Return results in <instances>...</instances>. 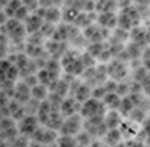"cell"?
<instances>
[{"instance_id":"4fadbf2b","label":"cell","mask_w":150,"mask_h":147,"mask_svg":"<svg viewBox=\"0 0 150 147\" xmlns=\"http://www.w3.org/2000/svg\"><path fill=\"white\" fill-rule=\"evenodd\" d=\"M44 21L52 24H59L62 21V8L59 6H50L44 9Z\"/></svg>"},{"instance_id":"44dd1931","label":"cell","mask_w":150,"mask_h":147,"mask_svg":"<svg viewBox=\"0 0 150 147\" xmlns=\"http://www.w3.org/2000/svg\"><path fill=\"white\" fill-rule=\"evenodd\" d=\"M30 14H32V12L28 9V8H26L24 5H21V6L18 8V9L15 11L14 18H15V20H18V21H23V23H24L26 20H28V17H29Z\"/></svg>"},{"instance_id":"d6986e66","label":"cell","mask_w":150,"mask_h":147,"mask_svg":"<svg viewBox=\"0 0 150 147\" xmlns=\"http://www.w3.org/2000/svg\"><path fill=\"white\" fill-rule=\"evenodd\" d=\"M135 108H137V106H135V103L132 102V99H130L129 96H123V97H121L118 111L121 112V115H123V117H129V115H130V112L134 111Z\"/></svg>"},{"instance_id":"8992f818","label":"cell","mask_w":150,"mask_h":147,"mask_svg":"<svg viewBox=\"0 0 150 147\" xmlns=\"http://www.w3.org/2000/svg\"><path fill=\"white\" fill-rule=\"evenodd\" d=\"M70 94H71L76 100H79L82 103L86 99L93 97V86L88 82H85V81L79 82L76 85V79H74V83H71V86H70Z\"/></svg>"},{"instance_id":"484cf974","label":"cell","mask_w":150,"mask_h":147,"mask_svg":"<svg viewBox=\"0 0 150 147\" xmlns=\"http://www.w3.org/2000/svg\"><path fill=\"white\" fill-rule=\"evenodd\" d=\"M2 11H3V6H2V5H0V12H2Z\"/></svg>"},{"instance_id":"603a6c76","label":"cell","mask_w":150,"mask_h":147,"mask_svg":"<svg viewBox=\"0 0 150 147\" xmlns=\"http://www.w3.org/2000/svg\"><path fill=\"white\" fill-rule=\"evenodd\" d=\"M141 91H143V94L147 99L150 97V76H147L146 79L141 82Z\"/></svg>"},{"instance_id":"7c38bea8","label":"cell","mask_w":150,"mask_h":147,"mask_svg":"<svg viewBox=\"0 0 150 147\" xmlns=\"http://www.w3.org/2000/svg\"><path fill=\"white\" fill-rule=\"evenodd\" d=\"M44 24V18L42 17H40L37 12H32L28 20L24 21V28H26V32H28V35H32V33H37L41 30Z\"/></svg>"},{"instance_id":"9c48e42d","label":"cell","mask_w":150,"mask_h":147,"mask_svg":"<svg viewBox=\"0 0 150 147\" xmlns=\"http://www.w3.org/2000/svg\"><path fill=\"white\" fill-rule=\"evenodd\" d=\"M14 100H17L21 105H28L30 102L32 96H30V86L26 83L24 81H20L14 85V96H12Z\"/></svg>"},{"instance_id":"30bf717a","label":"cell","mask_w":150,"mask_h":147,"mask_svg":"<svg viewBox=\"0 0 150 147\" xmlns=\"http://www.w3.org/2000/svg\"><path fill=\"white\" fill-rule=\"evenodd\" d=\"M96 23L108 30H114L117 28V12H100L96 14Z\"/></svg>"},{"instance_id":"2e32d148","label":"cell","mask_w":150,"mask_h":147,"mask_svg":"<svg viewBox=\"0 0 150 147\" xmlns=\"http://www.w3.org/2000/svg\"><path fill=\"white\" fill-rule=\"evenodd\" d=\"M49 94H50V90L47 85H42V83H37L30 88V96L33 100L37 102H44L49 99Z\"/></svg>"},{"instance_id":"d4e9b609","label":"cell","mask_w":150,"mask_h":147,"mask_svg":"<svg viewBox=\"0 0 150 147\" xmlns=\"http://www.w3.org/2000/svg\"><path fill=\"white\" fill-rule=\"evenodd\" d=\"M8 3H9V0H0V5H2L3 8H5V6H6Z\"/></svg>"},{"instance_id":"8fae6325","label":"cell","mask_w":150,"mask_h":147,"mask_svg":"<svg viewBox=\"0 0 150 147\" xmlns=\"http://www.w3.org/2000/svg\"><path fill=\"white\" fill-rule=\"evenodd\" d=\"M123 120H125V117L121 115V112L118 109H106V112H105V115H103V123L106 124L108 129L120 127Z\"/></svg>"},{"instance_id":"ac0fdd59","label":"cell","mask_w":150,"mask_h":147,"mask_svg":"<svg viewBox=\"0 0 150 147\" xmlns=\"http://www.w3.org/2000/svg\"><path fill=\"white\" fill-rule=\"evenodd\" d=\"M105 106H106V109H118L120 108V102H121V96H118V94L115 91L112 93H106L105 96L102 97Z\"/></svg>"},{"instance_id":"9a60e30c","label":"cell","mask_w":150,"mask_h":147,"mask_svg":"<svg viewBox=\"0 0 150 147\" xmlns=\"http://www.w3.org/2000/svg\"><path fill=\"white\" fill-rule=\"evenodd\" d=\"M100 143L109 144V146L121 144V143H123V135H121V132H120V129H118V127H115V129H108L106 134L102 136Z\"/></svg>"},{"instance_id":"52a82bcc","label":"cell","mask_w":150,"mask_h":147,"mask_svg":"<svg viewBox=\"0 0 150 147\" xmlns=\"http://www.w3.org/2000/svg\"><path fill=\"white\" fill-rule=\"evenodd\" d=\"M59 112L62 114V117H70V115H74L81 112V102L76 100L71 94H68L62 99L59 105Z\"/></svg>"},{"instance_id":"7402d4cb","label":"cell","mask_w":150,"mask_h":147,"mask_svg":"<svg viewBox=\"0 0 150 147\" xmlns=\"http://www.w3.org/2000/svg\"><path fill=\"white\" fill-rule=\"evenodd\" d=\"M23 5L28 8L30 12H35L40 8V0H23Z\"/></svg>"},{"instance_id":"6da1fadb","label":"cell","mask_w":150,"mask_h":147,"mask_svg":"<svg viewBox=\"0 0 150 147\" xmlns=\"http://www.w3.org/2000/svg\"><path fill=\"white\" fill-rule=\"evenodd\" d=\"M106 74L112 81H117V82L126 81L127 77L130 76L129 64L123 62V61H118L117 58H112L111 61L106 64Z\"/></svg>"},{"instance_id":"4316f807","label":"cell","mask_w":150,"mask_h":147,"mask_svg":"<svg viewBox=\"0 0 150 147\" xmlns=\"http://www.w3.org/2000/svg\"><path fill=\"white\" fill-rule=\"evenodd\" d=\"M147 117L150 118V109H149V112H147Z\"/></svg>"},{"instance_id":"83f0119b","label":"cell","mask_w":150,"mask_h":147,"mask_svg":"<svg viewBox=\"0 0 150 147\" xmlns=\"http://www.w3.org/2000/svg\"><path fill=\"white\" fill-rule=\"evenodd\" d=\"M93 2H96V0H93Z\"/></svg>"},{"instance_id":"277c9868","label":"cell","mask_w":150,"mask_h":147,"mask_svg":"<svg viewBox=\"0 0 150 147\" xmlns=\"http://www.w3.org/2000/svg\"><path fill=\"white\" fill-rule=\"evenodd\" d=\"M83 129V117L81 114H74L70 117H64V122L59 127V134L62 135H74Z\"/></svg>"},{"instance_id":"7a4b0ae2","label":"cell","mask_w":150,"mask_h":147,"mask_svg":"<svg viewBox=\"0 0 150 147\" xmlns=\"http://www.w3.org/2000/svg\"><path fill=\"white\" fill-rule=\"evenodd\" d=\"M105 112H106V106H105L103 100L97 97H90L81 103V112L79 114L85 120L94 115H105Z\"/></svg>"},{"instance_id":"ffe728a7","label":"cell","mask_w":150,"mask_h":147,"mask_svg":"<svg viewBox=\"0 0 150 147\" xmlns=\"http://www.w3.org/2000/svg\"><path fill=\"white\" fill-rule=\"evenodd\" d=\"M21 5H23V0H9V3L3 8V12L6 14L8 18H14L15 11L18 9Z\"/></svg>"},{"instance_id":"5bb4252c","label":"cell","mask_w":150,"mask_h":147,"mask_svg":"<svg viewBox=\"0 0 150 147\" xmlns=\"http://www.w3.org/2000/svg\"><path fill=\"white\" fill-rule=\"evenodd\" d=\"M94 11H96V14L117 12L118 11V2L117 0H96L94 2Z\"/></svg>"},{"instance_id":"cb8c5ba5","label":"cell","mask_w":150,"mask_h":147,"mask_svg":"<svg viewBox=\"0 0 150 147\" xmlns=\"http://www.w3.org/2000/svg\"><path fill=\"white\" fill-rule=\"evenodd\" d=\"M132 2L138 8H149L150 6V0H132Z\"/></svg>"},{"instance_id":"e0dca14e","label":"cell","mask_w":150,"mask_h":147,"mask_svg":"<svg viewBox=\"0 0 150 147\" xmlns=\"http://www.w3.org/2000/svg\"><path fill=\"white\" fill-rule=\"evenodd\" d=\"M81 14V11L76 9L71 5H64L62 6V23L65 24H73L77 18V15Z\"/></svg>"},{"instance_id":"ba28073f","label":"cell","mask_w":150,"mask_h":147,"mask_svg":"<svg viewBox=\"0 0 150 147\" xmlns=\"http://www.w3.org/2000/svg\"><path fill=\"white\" fill-rule=\"evenodd\" d=\"M120 132L123 135V141L125 140H130V138H137L139 135V131H141V124L130 120L127 117H125V120L121 122L120 124Z\"/></svg>"},{"instance_id":"5b68a950","label":"cell","mask_w":150,"mask_h":147,"mask_svg":"<svg viewBox=\"0 0 150 147\" xmlns=\"http://www.w3.org/2000/svg\"><path fill=\"white\" fill-rule=\"evenodd\" d=\"M41 126L40 120L37 117V114H26L21 120L17 122V129L21 135H26V136H32L35 134V131Z\"/></svg>"},{"instance_id":"3957f363","label":"cell","mask_w":150,"mask_h":147,"mask_svg":"<svg viewBox=\"0 0 150 147\" xmlns=\"http://www.w3.org/2000/svg\"><path fill=\"white\" fill-rule=\"evenodd\" d=\"M58 135H59L58 131H55V129H52L49 126L41 124L35 131V134L30 136V143L32 144H56Z\"/></svg>"}]
</instances>
